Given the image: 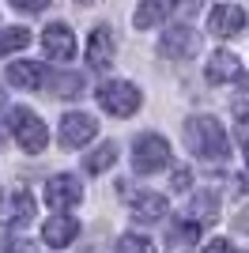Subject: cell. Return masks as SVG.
Here are the masks:
<instances>
[{"instance_id": "6da1fadb", "label": "cell", "mask_w": 249, "mask_h": 253, "mask_svg": "<svg viewBox=\"0 0 249 253\" xmlns=\"http://www.w3.org/2000/svg\"><path fill=\"white\" fill-rule=\"evenodd\" d=\"M185 144L204 163H227L230 159V136L223 128V121H215L211 114H200V117L185 121Z\"/></svg>"}, {"instance_id": "7a4b0ae2", "label": "cell", "mask_w": 249, "mask_h": 253, "mask_svg": "<svg viewBox=\"0 0 249 253\" xmlns=\"http://www.w3.org/2000/svg\"><path fill=\"white\" fill-rule=\"evenodd\" d=\"M94 98H98V106H102L106 114H114V117H132L140 110V102H144L140 87L128 84V80H106L94 91Z\"/></svg>"}, {"instance_id": "3957f363", "label": "cell", "mask_w": 249, "mask_h": 253, "mask_svg": "<svg viewBox=\"0 0 249 253\" xmlns=\"http://www.w3.org/2000/svg\"><path fill=\"white\" fill-rule=\"evenodd\" d=\"M11 132L19 140V148L31 151V155L45 151V144H49V128L42 125V117L34 114V110H27V106H15V110H11Z\"/></svg>"}, {"instance_id": "277c9868", "label": "cell", "mask_w": 249, "mask_h": 253, "mask_svg": "<svg viewBox=\"0 0 249 253\" xmlns=\"http://www.w3.org/2000/svg\"><path fill=\"white\" fill-rule=\"evenodd\" d=\"M132 167L140 174H159V170L170 167V144H166L159 132H144L136 136L132 144Z\"/></svg>"}, {"instance_id": "5b68a950", "label": "cell", "mask_w": 249, "mask_h": 253, "mask_svg": "<svg viewBox=\"0 0 249 253\" xmlns=\"http://www.w3.org/2000/svg\"><path fill=\"white\" fill-rule=\"evenodd\" d=\"M45 201H49L53 211H68L76 208V204L83 201V185L80 178H72V174H57V178L45 181Z\"/></svg>"}, {"instance_id": "8992f818", "label": "cell", "mask_w": 249, "mask_h": 253, "mask_svg": "<svg viewBox=\"0 0 249 253\" xmlns=\"http://www.w3.org/2000/svg\"><path fill=\"white\" fill-rule=\"evenodd\" d=\"M94 132H98V121L91 114H64L61 117V144L68 151L83 148V144H91Z\"/></svg>"}, {"instance_id": "52a82bcc", "label": "cell", "mask_w": 249, "mask_h": 253, "mask_svg": "<svg viewBox=\"0 0 249 253\" xmlns=\"http://www.w3.org/2000/svg\"><path fill=\"white\" fill-rule=\"evenodd\" d=\"M34 219V197L27 189H11L0 197V227H23Z\"/></svg>"}, {"instance_id": "ba28073f", "label": "cell", "mask_w": 249, "mask_h": 253, "mask_svg": "<svg viewBox=\"0 0 249 253\" xmlns=\"http://www.w3.org/2000/svg\"><path fill=\"white\" fill-rule=\"evenodd\" d=\"M197 45H200V38H197L193 27H170L163 34V42H159V53L170 57V61H185V57L197 53Z\"/></svg>"}, {"instance_id": "9c48e42d", "label": "cell", "mask_w": 249, "mask_h": 253, "mask_svg": "<svg viewBox=\"0 0 249 253\" xmlns=\"http://www.w3.org/2000/svg\"><path fill=\"white\" fill-rule=\"evenodd\" d=\"M114 53H117V38L110 27H94L91 31V42H87V64L94 72H106L114 64Z\"/></svg>"}, {"instance_id": "30bf717a", "label": "cell", "mask_w": 249, "mask_h": 253, "mask_svg": "<svg viewBox=\"0 0 249 253\" xmlns=\"http://www.w3.org/2000/svg\"><path fill=\"white\" fill-rule=\"evenodd\" d=\"M208 31L215 38H234V34L246 31V11L238 4H219L211 15H208Z\"/></svg>"}, {"instance_id": "8fae6325", "label": "cell", "mask_w": 249, "mask_h": 253, "mask_svg": "<svg viewBox=\"0 0 249 253\" xmlns=\"http://www.w3.org/2000/svg\"><path fill=\"white\" fill-rule=\"evenodd\" d=\"M42 45H45V53H49L53 61H72L76 57V34L64 23H49L42 31Z\"/></svg>"}, {"instance_id": "7c38bea8", "label": "cell", "mask_w": 249, "mask_h": 253, "mask_svg": "<svg viewBox=\"0 0 249 253\" xmlns=\"http://www.w3.org/2000/svg\"><path fill=\"white\" fill-rule=\"evenodd\" d=\"M124 197H132V219L136 223H159L166 211V197L159 193H132V185H121Z\"/></svg>"}, {"instance_id": "4fadbf2b", "label": "cell", "mask_w": 249, "mask_h": 253, "mask_svg": "<svg viewBox=\"0 0 249 253\" xmlns=\"http://www.w3.org/2000/svg\"><path fill=\"white\" fill-rule=\"evenodd\" d=\"M76 234H80V223L61 211V215H49V219H45V227H42V242L53 246V250H64V246L76 242Z\"/></svg>"}, {"instance_id": "5bb4252c", "label": "cell", "mask_w": 249, "mask_h": 253, "mask_svg": "<svg viewBox=\"0 0 249 253\" xmlns=\"http://www.w3.org/2000/svg\"><path fill=\"white\" fill-rule=\"evenodd\" d=\"M204 76H208V84H230V80H238V84L246 87V76H242L238 57H234V53H227V49H219L215 57L208 61Z\"/></svg>"}, {"instance_id": "9a60e30c", "label": "cell", "mask_w": 249, "mask_h": 253, "mask_svg": "<svg viewBox=\"0 0 249 253\" xmlns=\"http://www.w3.org/2000/svg\"><path fill=\"white\" fill-rule=\"evenodd\" d=\"M8 84L19 87V91H38L45 84V68L38 61H15L8 64Z\"/></svg>"}, {"instance_id": "2e32d148", "label": "cell", "mask_w": 249, "mask_h": 253, "mask_svg": "<svg viewBox=\"0 0 249 253\" xmlns=\"http://www.w3.org/2000/svg\"><path fill=\"white\" fill-rule=\"evenodd\" d=\"M197 242H200V223H197V219L174 223V231H170V246H166V253H189V250H193Z\"/></svg>"}, {"instance_id": "e0dca14e", "label": "cell", "mask_w": 249, "mask_h": 253, "mask_svg": "<svg viewBox=\"0 0 249 253\" xmlns=\"http://www.w3.org/2000/svg\"><path fill=\"white\" fill-rule=\"evenodd\" d=\"M170 0H144L140 8H136V27L140 31H147V27H155V23H163L166 15H170Z\"/></svg>"}, {"instance_id": "ac0fdd59", "label": "cell", "mask_w": 249, "mask_h": 253, "mask_svg": "<svg viewBox=\"0 0 249 253\" xmlns=\"http://www.w3.org/2000/svg\"><path fill=\"white\" fill-rule=\"evenodd\" d=\"M114 163H117V144H102L98 151H91V155L83 159L87 174H102V170H110Z\"/></svg>"}, {"instance_id": "d6986e66", "label": "cell", "mask_w": 249, "mask_h": 253, "mask_svg": "<svg viewBox=\"0 0 249 253\" xmlns=\"http://www.w3.org/2000/svg\"><path fill=\"white\" fill-rule=\"evenodd\" d=\"M23 45H31V31H27V27H4V31H0V57L23 49Z\"/></svg>"}, {"instance_id": "ffe728a7", "label": "cell", "mask_w": 249, "mask_h": 253, "mask_svg": "<svg viewBox=\"0 0 249 253\" xmlns=\"http://www.w3.org/2000/svg\"><path fill=\"white\" fill-rule=\"evenodd\" d=\"M215 215H219V197L215 193H204V197L193 201V219L197 223H211Z\"/></svg>"}, {"instance_id": "44dd1931", "label": "cell", "mask_w": 249, "mask_h": 253, "mask_svg": "<svg viewBox=\"0 0 249 253\" xmlns=\"http://www.w3.org/2000/svg\"><path fill=\"white\" fill-rule=\"evenodd\" d=\"M117 253H155V242L144 234H121L117 238Z\"/></svg>"}, {"instance_id": "7402d4cb", "label": "cell", "mask_w": 249, "mask_h": 253, "mask_svg": "<svg viewBox=\"0 0 249 253\" xmlns=\"http://www.w3.org/2000/svg\"><path fill=\"white\" fill-rule=\"evenodd\" d=\"M53 87H57V95L61 98H72L83 91V80L80 76H53Z\"/></svg>"}, {"instance_id": "603a6c76", "label": "cell", "mask_w": 249, "mask_h": 253, "mask_svg": "<svg viewBox=\"0 0 249 253\" xmlns=\"http://www.w3.org/2000/svg\"><path fill=\"white\" fill-rule=\"evenodd\" d=\"M189 185H193V174H189V167H177V170H174V189H177V193H185Z\"/></svg>"}, {"instance_id": "cb8c5ba5", "label": "cell", "mask_w": 249, "mask_h": 253, "mask_svg": "<svg viewBox=\"0 0 249 253\" xmlns=\"http://www.w3.org/2000/svg\"><path fill=\"white\" fill-rule=\"evenodd\" d=\"M45 4H49V0H11V8H15V11H31V15L42 11Z\"/></svg>"}, {"instance_id": "d4e9b609", "label": "cell", "mask_w": 249, "mask_h": 253, "mask_svg": "<svg viewBox=\"0 0 249 253\" xmlns=\"http://www.w3.org/2000/svg\"><path fill=\"white\" fill-rule=\"evenodd\" d=\"M204 253H234V246H230L227 238H211V242L204 246Z\"/></svg>"}, {"instance_id": "484cf974", "label": "cell", "mask_w": 249, "mask_h": 253, "mask_svg": "<svg viewBox=\"0 0 249 253\" xmlns=\"http://www.w3.org/2000/svg\"><path fill=\"white\" fill-rule=\"evenodd\" d=\"M246 163H249V140H246Z\"/></svg>"}, {"instance_id": "4316f807", "label": "cell", "mask_w": 249, "mask_h": 253, "mask_svg": "<svg viewBox=\"0 0 249 253\" xmlns=\"http://www.w3.org/2000/svg\"><path fill=\"white\" fill-rule=\"evenodd\" d=\"M0 106H4V91H0Z\"/></svg>"}, {"instance_id": "83f0119b", "label": "cell", "mask_w": 249, "mask_h": 253, "mask_svg": "<svg viewBox=\"0 0 249 253\" xmlns=\"http://www.w3.org/2000/svg\"><path fill=\"white\" fill-rule=\"evenodd\" d=\"M80 4H91V0H80Z\"/></svg>"}, {"instance_id": "f1b7e54d", "label": "cell", "mask_w": 249, "mask_h": 253, "mask_svg": "<svg viewBox=\"0 0 249 253\" xmlns=\"http://www.w3.org/2000/svg\"><path fill=\"white\" fill-rule=\"evenodd\" d=\"M170 4H177V0H170Z\"/></svg>"}]
</instances>
